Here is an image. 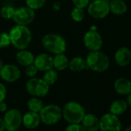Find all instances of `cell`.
Listing matches in <instances>:
<instances>
[{"label":"cell","instance_id":"21","mask_svg":"<svg viewBox=\"0 0 131 131\" xmlns=\"http://www.w3.org/2000/svg\"><path fill=\"white\" fill-rule=\"evenodd\" d=\"M69 59L64 53L56 54L53 57V68L59 71H63L68 68Z\"/></svg>","mask_w":131,"mask_h":131},{"label":"cell","instance_id":"38","mask_svg":"<svg viewBox=\"0 0 131 131\" xmlns=\"http://www.w3.org/2000/svg\"><path fill=\"white\" fill-rule=\"evenodd\" d=\"M29 131H33L32 129H30V130H29Z\"/></svg>","mask_w":131,"mask_h":131},{"label":"cell","instance_id":"6","mask_svg":"<svg viewBox=\"0 0 131 131\" xmlns=\"http://www.w3.org/2000/svg\"><path fill=\"white\" fill-rule=\"evenodd\" d=\"M26 88L27 92L35 97H44L49 91V86L41 78L32 77L26 82Z\"/></svg>","mask_w":131,"mask_h":131},{"label":"cell","instance_id":"1","mask_svg":"<svg viewBox=\"0 0 131 131\" xmlns=\"http://www.w3.org/2000/svg\"><path fill=\"white\" fill-rule=\"evenodd\" d=\"M13 45L18 50L26 49L32 42V32L27 26L15 25L9 32Z\"/></svg>","mask_w":131,"mask_h":131},{"label":"cell","instance_id":"40","mask_svg":"<svg viewBox=\"0 0 131 131\" xmlns=\"http://www.w3.org/2000/svg\"><path fill=\"white\" fill-rule=\"evenodd\" d=\"M15 131H16V130H15Z\"/></svg>","mask_w":131,"mask_h":131},{"label":"cell","instance_id":"27","mask_svg":"<svg viewBox=\"0 0 131 131\" xmlns=\"http://www.w3.org/2000/svg\"><path fill=\"white\" fill-rule=\"evenodd\" d=\"M46 0H26V5L33 10H38L44 7Z\"/></svg>","mask_w":131,"mask_h":131},{"label":"cell","instance_id":"19","mask_svg":"<svg viewBox=\"0 0 131 131\" xmlns=\"http://www.w3.org/2000/svg\"><path fill=\"white\" fill-rule=\"evenodd\" d=\"M110 13L115 16H122L127 12L128 7L123 0H111L109 3Z\"/></svg>","mask_w":131,"mask_h":131},{"label":"cell","instance_id":"23","mask_svg":"<svg viewBox=\"0 0 131 131\" xmlns=\"http://www.w3.org/2000/svg\"><path fill=\"white\" fill-rule=\"evenodd\" d=\"M43 106H44V104L39 97L33 96L30 98L27 102V107L29 110V111H32V112L39 113Z\"/></svg>","mask_w":131,"mask_h":131},{"label":"cell","instance_id":"25","mask_svg":"<svg viewBox=\"0 0 131 131\" xmlns=\"http://www.w3.org/2000/svg\"><path fill=\"white\" fill-rule=\"evenodd\" d=\"M71 16V19L76 22V23H80L82 22L86 16L84 9H81V8H78V7H74L70 13Z\"/></svg>","mask_w":131,"mask_h":131},{"label":"cell","instance_id":"5","mask_svg":"<svg viewBox=\"0 0 131 131\" xmlns=\"http://www.w3.org/2000/svg\"><path fill=\"white\" fill-rule=\"evenodd\" d=\"M39 114L41 121L46 125H54L62 117L61 107L56 104L44 106Z\"/></svg>","mask_w":131,"mask_h":131},{"label":"cell","instance_id":"4","mask_svg":"<svg viewBox=\"0 0 131 131\" xmlns=\"http://www.w3.org/2000/svg\"><path fill=\"white\" fill-rule=\"evenodd\" d=\"M62 117L69 123H80L86 112L84 107L79 103L70 101L67 103L62 110Z\"/></svg>","mask_w":131,"mask_h":131},{"label":"cell","instance_id":"11","mask_svg":"<svg viewBox=\"0 0 131 131\" xmlns=\"http://www.w3.org/2000/svg\"><path fill=\"white\" fill-rule=\"evenodd\" d=\"M122 124L118 117L111 113H106L100 119V131H121Z\"/></svg>","mask_w":131,"mask_h":131},{"label":"cell","instance_id":"7","mask_svg":"<svg viewBox=\"0 0 131 131\" xmlns=\"http://www.w3.org/2000/svg\"><path fill=\"white\" fill-rule=\"evenodd\" d=\"M89 15L96 19L106 18L110 13L109 3L106 0H93L87 6Z\"/></svg>","mask_w":131,"mask_h":131},{"label":"cell","instance_id":"16","mask_svg":"<svg viewBox=\"0 0 131 131\" xmlns=\"http://www.w3.org/2000/svg\"><path fill=\"white\" fill-rule=\"evenodd\" d=\"M16 59L17 61L18 64H19L23 67H26L29 65L33 64L34 59H35V56L32 52L27 50L26 49H21L16 52Z\"/></svg>","mask_w":131,"mask_h":131},{"label":"cell","instance_id":"29","mask_svg":"<svg viewBox=\"0 0 131 131\" xmlns=\"http://www.w3.org/2000/svg\"><path fill=\"white\" fill-rule=\"evenodd\" d=\"M38 72H39V70L34 64L29 65V66H28V67H25V73L29 78L35 77L37 75Z\"/></svg>","mask_w":131,"mask_h":131},{"label":"cell","instance_id":"20","mask_svg":"<svg viewBox=\"0 0 131 131\" xmlns=\"http://www.w3.org/2000/svg\"><path fill=\"white\" fill-rule=\"evenodd\" d=\"M68 68L74 73L82 72L87 68L86 59L81 56H75L69 60Z\"/></svg>","mask_w":131,"mask_h":131},{"label":"cell","instance_id":"22","mask_svg":"<svg viewBox=\"0 0 131 131\" xmlns=\"http://www.w3.org/2000/svg\"><path fill=\"white\" fill-rule=\"evenodd\" d=\"M127 103L126 100H114L110 107V113L116 115V116H119L123 114L126 110H127Z\"/></svg>","mask_w":131,"mask_h":131},{"label":"cell","instance_id":"3","mask_svg":"<svg viewBox=\"0 0 131 131\" xmlns=\"http://www.w3.org/2000/svg\"><path fill=\"white\" fill-rule=\"evenodd\" d=\"M42 47L53 55L64 53L67 50V42L65 39L57 33H47L42 38Z\"/></svg>","mask_w":131,"mask_h":131},{"label":"cell","instance_id":"8","mask_svg":"<svg viewBox=\"0 0 131 131\" xmlns=\"http://www.w3.org/2000/svg\"><path fill=\"white\" fill-rule=\"evenodd\" d=\"M35 18V10L26 6L15 9V13L12 19L16 25L28 26L34 21Z\"/></svg>","mask_w":131,"mask_h":131},{"label":"cell","instance_id":"14","mask_svg":"<svg viewBox=\"0 0 131 131\" xmlns=\"http://www.w3.org/2000/svg\"><path fill=\"white\" fill-rule=\"evenodd\" d=\"M114 60L119 67H126L131 62V50L125 46L119 48L114 54Z\"/></svg>","mask_w":131,"mask_h":131},{"label":"cell","instance_id":"10","mask_svg":"<svg viewBox=\"0 0 131 131\" xmlns=\"http://www.w3.org/2000/svg\"><path fill=\"white\" fill-rule=\"evenodd\" d=\"M83 41L84 46L89 51H98L103 47V38L96 30L87 31L83 36Z\"/></svg>","mask_w":131,"mask_h":131},{"label":"cell","instance_id":"32","mask_svg":"<svg viewBox=\"0 0 131 131\" xmlns=\"http://www.w3.org/2000/svg\"><path fill=\"white\" fill-rule=\"evenodd\" d=\"M7 94V90L6 87L4 84L0 83V102L4 101Z\"/></svg>","mask_w":131,"mask_h":131},{"label":"cell","instance_id":"28","mask_svg":"<svg viewBox=\"0 0 131 131\" xmlns=\"http://www.w3.org/2000/svg\"><path fill=\"white\" fill-rule=\"evenodd\" d=\"M11 45V40L9 32H0V49L7 48Z\"/></svg>","mask_w":131,"mask_h":131},{"label":"cell","instance_id":"12","mask_svg":"<svg viewBox=\"0 0 131 131\" xmlns=\"http://www.w3.org/2000/svg\"><path fill=\"white\" fill-rule=\"evenodd\" d=\"M21 70L14 64H6L0 70V78L6 83H15L21 77Z\"/></svg>","mask_w":131,"mask_h":131},{"label":"cell","instance_id":"33","mask_svg":"<svg viewBox=\"0 0 131 131\" xmlns=\"http://www.w3.org/2000/svg\"><path fill=\"white\" fill-rule=\"evenodd\" d=\"M7 104L6 103L5 100L0 102V112H6L7 110Z\"/></svg>","mask_w":131,"mask_h":131},{"label":"cell","instance_id":"39","mask_svg":"<svg viewBox=\"0 0 131 131\" xmlns=\"http://www.w3.org/2000/svg\"><path fill=\"white\" fill-rule=\"evenodd\" d=\"M130 116H131V112H130Z\"/></svg>","mask_w":131,"mask_h":131},{"label":"cell","instance_id":"9","mask_svg":"<svg viewBox=\"0 0 131 131\" xmlns=\"http://www.w3.org/2000/svg\"><path fill=\"white\" fill-rule=\"evenodd\" d=\"M5 129L8 131L17 130L23 123V115L17 109H10L6 110L3 117Z\"/></svg>","mask_w":131,"mask_h":131},{"label":"cell","instance_id":"36","mask_svg":"<svg viewBox=\"0 0 131 131\" xmlns=\"http://www.w3.org/2000/svg\"><path fill=\"white\" fill-rule=\"evenodd\" d=\"M4 66V63H3V61L1 59V58H0V70H1L3 68V67Z\"/></svg>","mask_w":131,"mask_h":131},{"label":"cell","instance_id":"26","mask_svg":"<svg viewBox=\"0 0 131 131\" xmlns=\"http://www.w3.org/2000/svg\"><path fill=\"white\" fill-rule=\"evenodd\" d=\"M15 13V8L12 6H4L0 9V16L5 19H12Z\"/></svg>","mask_w":131,"mask_h":131},{"label":"cell","instance_id":"34","mask_svg":"<svg viewBox=\"0 0 131 131\" xmlns=\"http://www.w3.org/2000/svg\"><path fill=\"white\" fill-rule=\"evenodd\" d=\"M126 96H127V97H126V103H127L128 106H131V92H130L129 93H128Z\"/></svg>","mask_w":131,"mask_h":131},{"label":"cell","instance_id":"24","mask_svg":"<svg viewBox=\"0 0 131 131\" xmlns=\"http://www.w3.org/2000/svg\"><path fill=\"white\" fill-rule=\"evenodd\" d=\"M58 77H59L58 71L56 70H55L54 68H52V69L48 70L44 72V74H43L42 79L49 86H51L57 81Z\"/></svg>","mask_w":131,"mask_h":131},{"label":"cell","instance_id":"17","mask_svg":"<svg viewBox=\"0 0 131 131\" xmlns=\"http://www.w3.org/2000/svg\"><path fill=\"white\" fill-rule=\"evenodd\" d=\"M41 122L39 114L38 113L29 111L23 116V124L29 129L36 128Z\"/></svg>","mask_w":131,"mask_h":131},{"label":"cell","instance_id":"35","mask_svg":"<svg viewBox=\"0 0 131 131\" xmlns=\"http://www.w3.org/2000/svg\"><path fill=\"white\" fill-rule=\"evenodd\" d=\"M4 129H5V126H4L3 119L0 117V131H3Z\"/></svg>","mask_w":131,"mask_h":131},{"label":"cell","instance_id":"13","mask_svg":"<svg viewBox=\"0 0 131 131\" xmlns=\"http://www.w3.org/2000/svg\"><path fill=\"white\" fill-rule=\"evenodd\" d=\"M33 64L39 71L45 72L53 68V57L46 52H42L35 56Z\"/></svg>","mask_w":131,"mask_h":131},{"label":"cell","instance_id":"18","mask_svg":"<svg viewBox=\"0 0 131 131\" xmlns=\"http://www.w3.org/2000/svg\"><path fill=\"white\" fill-rule=\"evenodd\" d=\"M115 91L119 95H127L131 92V81L121 77L115 80L113 83Z\"/></svg>","mask_w":131,"mask_h":131},{"label":"cell","instance_id":"30","mask_svg":"<svg viewBox=\"0 0 131 131\" xmlns=\"http://www.w3.org/2000/svg\"><path fill=\"white\" fill-rule=\"evenodd\" d=\"M65 131H86V130L80 123H70L66 128Z\"/></svg>","mask_w":131,"mask_h":131},{"label":"cell","instance_id":"15","mask_svg":"<svg viewBox=\"0 0 131 131\" xmlns=\"http://www.w3.org/2000/svg\"><path fill=\"white\" fill-rule=\"evenodd\" d=\"M81 123L86 131H98L100 129V119L94 114H85Z\"/></svg>","mask_w":131,"mask_h":131},{"label":"cell","instance_id":"37","mask_svg":"<svg viewBox=\"0 0 131 131\" xmlns=\"http://www.w3.org/2000/svg\"><path fill=\"white\" fill-rule=\"evenodd\" d=\"M124 131H131V126H129V127H127Z\"/></svg>","mask_w":131,"mask_h":131},{"label":"cell","instance_id":"31","mask_svg":"<svg viewBox=\"0 0 131 131\" xmlns=\"http://www.w3.org/2000/svg\"><path fill=\"white\" fill-rule=\"evenodd\" d=\"M90 0H72V2L75 7L81 8V9H85L88 6Z\"/></svg>","mask_w":131,"mask_h":131},{"label":"cell","instance_id":"2","mask_svg":"<svg viewBox=\"0 0 131 131\" xmlns=\"http://www.w3.org/2000/svg\"><path fill=\"white\" fill-rule=\"evenodd\" d=\"M87 68L96 73H103L110 67V59L106 54L98 51H90L86 58Z\"/></svg>","mask_w":131,"mask_h":131}]
</instances>
